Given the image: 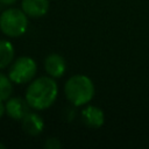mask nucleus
<instances>
[{
	"instance_id": "nucleus-2",
	"label": "nucleus",
	"mask_w": 149,
	"mask_h": 149,
	"mask_svg": "<svg viewBox=\"0 0 149 149\" xmlns=\"http://www.w3.org/2000/svg\"><path fill=\"white\" fill-rule=\"evenodd\" d=\"M94 92L95 88L93 81L85 74H73L64 85L66 99L74 106H84L90 102Z\"/></svg>"
},
{
	"instance_id": "nucleus-6",
	"label": "nucleus",
	"mask_w": 149,
	"mask_h": 149,
	"mask_svg": "<svg viewBox=\"0 0 149 149\" xmlns=\"http://www.w3.org/2000/svg\"><path fill=\"white\" fill-rule=\"evenodd\" d=\"M45 72L52 78H61L66 70V63L59 54H50L44 59Z\"/></svg>"
},
{
	"instance_id": "nucleus-1",
	"label": "nucleus",
	"mask_w": 149,
	"mask_h": 149,
	"mask_svg": "<svg viewBox=\"0 0 149 149\" xmlns=\"http://www.w3.org/2000/svg\"><path fill=\"white\" fill-rule=\"evenodd\" d=\"M58 86L55 78L42 76L30 81L26 90V100L34 109L42 111L49 108L57 99Z\"/></svg>"
},
{
	"instance_id": "nucleus-15",
	"label": "nucleus",
	"mask_w": 149,
	"mask_h": 149,
	"mask_svg": "<svg viewBox=\"0 0 149 149\" xmlns=\"http://www.w3.org/2000/svg\"><path fill=\"white\" fill-rule=\"evenodd\" d=\"M3 148H5V144H3V143H1V142H0V149H3Z\"/></svg>"
},
{
	"instance_id": "nucleus-3",
	"label": "nucleus",
	"mask_w": 149,
	"mask_h": 149,
	"mask_svg": "<svg viewBox=\"0 0 149 149\" xmlns=\"http://www.w3.org/2000/svg\"><path fill=\"white\" fill-rule=\"evenodd\" d=\"M27 14L22 9L8 8L0 15V29L8 37H19L28 28Z\"/></svg>"
},
{
	"instance_id": "nucleus-13",
	"label": "nucleus",
	"mask_w": 149,
	"mask_h": 149,
	"mask_svg": "<svg viewBox=\"0 0 149 149\" xmlns=\"http://www.w3.org/2000/svg\"><path fill=\"white\" fill-rule=\"evenodd\" d=\"M6 113V107H5V104H3V101H1L0 100V119L2 118V115Z\"/></svg>"
},
{
	"instance_id": "nucleus-12",
	"label": "nucleus",
	"mask_w": 149,
	"mask_h": 149,
	"mask_svg": "<svg viewBox=\"0 0 149 149\" xmlns=\"http://www.w3.org/2000/svg\"><path fill=\"white\" fill-rule=\"evenodd\" d=\"M44 147L47 149H58V148L62 147V143L56 137H49V139H47V141L44 143Z\"/></svg>"
},
{
	"instance_id": "nucleus-9",
	"label": "nucleus",
	"mask_w": 149,
	"mask_h": 149,
	"mask_svg": "<svg viewBox=\"0 0 149 149\" xmlns=\"http://www.w3.org/2000/svg\"><path fill=\"white\" fill-rule=\"evenodd\" d=\"M49 0H22V10L30 17H40L48 13Z\"/></svg>"
},
{
	"instance_id": "nucleus-8",
	"label": "nucleus",
	"mask_w": 149,
	"mask_h": 149,
	"mask_svg": "<svg viewBox=\"0 0 149 149\" xmlns=\"http://www.w3.org/2000/svg\"><path fill=\"white\" fill-rule=\"evenodd\" d=\"M81 120L91 128H99L105 122V114L102 109L97 106H87L81 112Z\"/></svg>"
},
{
	"instance_id": "nucleus-10",
	"label": "nucleus",
	"mask_w": 149,
	"mask_h": 149,
	"mask_svg": "<svg viewBox=\"0 0 149 149\" xmlns=\"http://www.w3.org/2000/svg\"><path fill=\"white\" fill-rule=\"evenodd\" d=\"M14 59V47L7 40H0V70L12 64Z\"/></svg>"
},
{
	"instance_id": "nucleus-11",
	"label": "nucleus",
	"mask_w": 149,
	"mask_h": 149,
	"mask_svg": "<svg viewBox=\"0 0 149 149\" xmlns=\"http://www.w3.org/2000/svg\"><path fill=\"white\" fill-rule=\"evenodd\" d=\"M13 93V81L9 77L0 72V100L6 101Z\"/></svg>"
},
{
	"instance_id": "nucleus-14",
	"label": "nucleus",
	"mask_w": 149,
	"mask_h": 149,
	"mask_svg": "<svg viewBox=\"0 0 149 149\" xmlns=\"http://www.w3.org/2000/svg\"><path fill=\"white\" fill-rule=\"evenodd\" d=\"M16 0H0V2L1 3H3V5H12V3H14Z\"/></svg>"
},
{
	"instance_id": "nucleus-5",
	"label": "nucleus",
	"mask_w": 149,
	"mask_h": 149,
	"mask_svg": "<svg viewBox=\"0 0 149 149\" xmlns=\"http://www.w3.org/2000/svg\"><path fill=\"white\" fill-rule=\"evenodd\" d=\"M6 107V113L9 118L16 120V121H21L29 112H30V106L27 102L26 98H20V97H14V98H9L6 100L5 104Z\"/></svg>"
},
{
	"instance_id": "nucleus-7",
	"label": "nucleus",
	"mask_w": 149,
	"mask_h": 149,
	"mask_svg": "<svg viewBox=\"0 0 149 149\" xmlns=\"http://www.w3.org/2000/svg\"><path fill=\"white\" fill-rule=\"evenodd\" d=\"M21 123H22V129L31 136L40 135L44 129V121L42 116L34 112H29L21 120Z\"/></svg>"
},
{
	"instance_id": "nucleus-4",
	"label": "nucleus",
	"mask_w": 149,
	"mask_h": 149,
	"mask_svg": "<svg viewBox=\"0 0 149 149\" xmlns=\"http://www.w3.org/2000/svg\"><path fill=\"white\" fill-rule=\"evenodd\" d=\"M37 72L36 62L29 56L17 57L12 62L8 77L14 84H26L30 83Z\"/></svg>"
}]
</instances>
